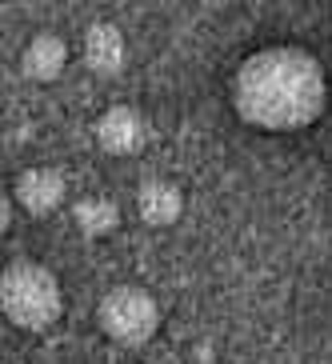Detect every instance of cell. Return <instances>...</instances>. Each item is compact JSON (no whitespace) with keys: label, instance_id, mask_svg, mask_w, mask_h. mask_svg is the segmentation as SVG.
<instances>
[{"label":"cell","instance_id":"cell-9","mask_svg":"<svg viewBox=\"0 0 332 364\" xmlns=\"http://www.w3.org/2000/svg\"><path fill=\"white\" fill-rule=\"evenodd\" d=\"M73 220L85 236H108L120 225V204L112 196H85V200H76Z\"/></svg>","mask_w":332,"mask_h":364},{"label":"cell","instance_id":"cell-2","mask_svg":"<svg viewBox=\"0 0 332 364\" xmlns=\"http://www.w3.org/2000/svg\"><path fill=\"white\" fill-rule=\"evenodd\" d=\"M0 309L16 328L48 332L65 312V292L56 272L36 260H12L0 277Z\"/></svg>","mask_w":332,"mask_h":364},{"label":"cell","instance_id":"cell-1","mask_svg":"<svg viewBox=\"0 0 332 364\" xmlns=\"http://www.w3.org/2000/svg\"><path fill=\"white\" fill-rule=\"evenodd\" d=\"M328 105V76L321 56L300 44H268L245 56L232 76L236 117L260 132H300L321 120Z\"/></svg>","mask_w":332,"mask_h":364},{"label":"cell","instance_id":"cell-4","mask_svg":"<svg viewBox=\"0 0 332 364\" xmlns=\"http://www.w3.org/2000/svg\"><path fill=\"white\" fill-rule=\"evenodd\" d=\"M92 129H97L100 149L112 152V156H136V152L144 149V140H149L144 117L129 105H117V108H108V112H100V120Z\"/></svg>","mask_w":332,"mask_h":364},{"label":"cell","instance_id":"cell-8","mask_svg":"<svg viewBox=\"0 0 332 364\" xmlns=\"http://www.w3.org/2000/svg\"><path fill=\"white\" fill-rule=\"evenodd\" d=\"M65 65H68V44L56 33L33 36L21 53V73L28 76V80H41V85L56 80V76L65 73Z\"/></svg>","mask_w":332,"mask_h":364},{"label":"cell","instance_id":"cell-3","mask_svg":"<svg viewBox=\"0 0 332 364\" xmlns=\"http://www.w3.org/2000/svg\"><path fill=\"white\" fill-rule=\"evenodd\" d=\"M97 321L108 341L124 344V348H140V344H149L161 332V304H156V296L149 289L117 284V289H108L100 296Z\"/></svg>","mask_w":332,"mask_h":364},{"label":"cell","instance_id":"cell-7","mask_svg":"<svg viewBox=\"0 0 332 364\" xmlns=\"http://www.w3.org/2000/svg\"><path fill=\"white\" fill-rule=\"evenodd\" d=\"M136 213L144 225L152 228H168L176 225L184 216V193L176 188L172 181H161V176H152V181L140 184V193H136Z\"/></svg>","mask_w":332,"mask_h":364},{"label":"cell","instance_id":"cell-5","mask_svg":"<svg viewBox=\"0 0 332 364\" xmlns=\"http://www.w3.org/2000/svg\"><path fill=\"white\" fill-rule=\"evenodd\" d=\"M68 184L56 168H24L12 184V200L21 204L28 216H53L65 204Z\"/></svg>","mask_w":332,"mask_h":364},{"label":"cell","instance_id":"cell-6","mask_svg":"<svg viewBox=\"0 0 332 364\" xmlns=\"http://www.w3.org/2000/svg\"><path fill=\"white\" fill-rule=\"evenodd\" d=\"M129 60V44H124V33L117 24L97 21L85 33V65L92 68L97 76H117Z\"/></svg>","mask_w":332,"mask_h":364}]
</instances>
